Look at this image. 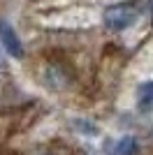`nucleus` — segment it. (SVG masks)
I'll list each match as a JSON object with an SVG mask.
<instances>
[{"label": "nucleus", "instance_id": "f257e3e1", "mask_svg": "<svg viewBox=\"0 0 153 155\" xmlns=\"http://www.w3.org/2000/svg\"><path fill=\"white\" fill-rule=\"evenodd\" d=\"M137 19H139V5L137 2H118V5H111V7L104 9V16H102L104 26L114 32L130 28Z\"/></svg>", "mask_w": 153, "mask_h": 155}, {"label": "nucleus", "instance_id": "f03ea898", "mask_svg": "<svg viewBox=\"0 0 153 155\" xmlns=\"http://www.w3.org/2000/svg\"><path fill=\"white\" fill-rule=\"evenodd\" d=\"M0 42L5 46V51L12 56V58H23V44H21L19 35L9 23L0 21Z\"/></svg>", "mask_w": 153, "mask_h": 155}, {"label": "nucleus", "instance_id": "7ed1b4c3", "mask_svg": "<svg viewBox=\"0 0 153 155\" xmlns=\"http://www.w3.org/2000/svg\"><path fill=\"white\" fill-rule=\"evenodd\" d=\"M137 153H139V141L130 134L118 137L104 146V155H137Z\"/></svg>", "mask_w": 153, "mask_h": 155}, {"label": "nucleus", "instance_id": "20e7f679", "mask_svg": "<svg viewBox=\"0 0 153 155\" xmlns=\"http://www.w3.org/2000/svg\"><path fill=\"white\" fill-rule=\"evenodd\" d=\"M137 111L139 114H153V79L144 81L137 88Z\"/></svg>", "mask_w": 153, "mask_h": 155}, {"label": "nucleus", "instance_id": "39448f33", "mask_svg": "<svg viewBox=\"0 0 153 155\" xmlns=\"http://www.w3.org/2000/svg\"><path fill=\"white\" fill-rule=\"evenodd\" d=\"M151 19H153V0H151Z\"/></svg>", "mask_w": 153, "mask_h": 155}, {"label": "nucleus", "instance_id": "423d86ee", "mask_svg": "<svg viewBox=\"0 0 153 155\" xmlns=\"http://www.w3.org/2000/svg\"><path fill=\"white\" fill-rule=\"evenodd\" d=\"M42 155H51V153H42Z\"/></svg>", "mask_w": 153, "mask_h": 155}]
</instances>
